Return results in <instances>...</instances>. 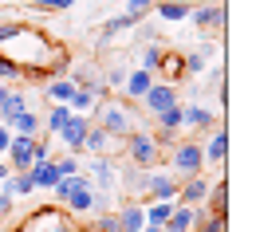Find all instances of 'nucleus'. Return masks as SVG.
I'll list each match as a JSON object with an SVG mask.
<instances>
[{
    "label": "nucleus",
    "mask_w": 256,
    "mask_h": 232,
    "mask_svg": "<svg viewBox=\"0 0 256 232\" xmlns=\"http://www.w3.org/2000/svg\"><path fill=\"white\" fill-rule=\"evenodd\" d=\"M95 102H98L95 91H87V87H75V91H71V99H67V106H71L75 114H87V110H91Z\"/></svg>",
    "instance_id": "22"
},
{
    "label": "nucleus",
    "mask_w": 256,
    "mask_h": 232,
    "mask_svg": "<svg viewBox=\"0 0 256 232\" xmlns=\"http://www.w3.org/2000/svg\"><path fill=\"white\" fill-rule=\"evenodd\" d=\"M67 114H71V106H67V102L52 106V114H48V122H44V126H48V134H60V126L67 122Z\"/></svg>",
    "instance_id": "30"
},
{
    "label": "nucleus",
    "mask_w": 256,
    "mask_h": 232,
    "mask_svg": "<svg viewBox=\"0 0 256 232\" xmlns=\"http://www.w3.org/2000/svg\"><path fill=\"white\" fill-rule=\"evenodd\" d=\"M150 83H154V75L142 67V71H134V75H126V79H122V91H126L130 99H142V95L150 91Z\"/></svg>",
    "instance_id": "18"
},
{
    "label": "nucleus",
    "mask_w": 256,
    "mask_h": 232,
    "mask_svg": "<svg viewBox=\"0 0 256 232\" xmlns=\"http://www.w3.org/2000/svg\"><path fill=\"white\" fill-rule=\"evenodd\" d=\"M224 221H228V217H213V213H205V209H201L190 232H224Z\"/></svg>",
    "instance_id": "23"
},
{
    "label": "nucleus",
    "mask_w": 256,
    "mask_h": 232,
    "mask_svg": "<svg viewBox=\"0 0 256 232\" xmlns=\"http://www.w3.org/2000/svg\"><path fill=\"white\" fill-rule=\"evenodd\" d=\"M178 185H182V181H174V177H166V173L146 177V193L154 201H178Z\"/></svg>",
    "instance_id": "11"
},
{
    "label": "nucleus",
    "mask_w": 256,
    "mask_h": 232,
    "mask_svg": "<svg viewBox=\"0 0 256 232\" xmlns=\"http://www.w3.org/2000/svg\"><path fill=\"white\" fill-rule=\"evenodd\" d=\"M0 79H4V83H20V79H28V75H24V67L16 63V59L0 55Z\"/></svg>",
    "instance_id": "27"
},
{
    "label": "nucleus",
    "mask_w": 256,
    "mask_h": 232,
    "mask_svg": "<svg viewBox=\"0 0 256 232\" xmlns=\"http://www.w3.org/2000/svg\"><path fill=\"white\" fill-rule=\"evenodd\" d=\"M79 185H91V177H87V173H64V177L52 185V193H56V201H67Z\"/></svg>",
    "instance_id": "17"
},
{
    "label": "nucleus",
    "mask_w": 256,
    "mask_h": 232,
    "mask_svg": "<svg viewBox=\"0 0 256 232\" xmlns=\"http://www.w3.org/2000/svg\"><path fill=\"white\" fill-rule=\"evenodd\" d=\"M71 91H75V83H71V79H52V83H48V99L67 102V99H71Z\"/></svg>",
    "instance_id": "29"
},
{
    "label": "nucleus",
    "mask_w": 256,
    "mask_h": 232,
    "mask_svg": "<svg viewBox=\"0 0 256 232\" xmlns=\"http://www.w3.org/2000/svg\"><path fill=\"white\" fill-rule=\"evenodd\" d=\"M130 24H134V20H130V16H114V20H106V28H102V39H110V35L126 32Z\"/></svg>",
    "instance_id": "33"
},
{
    "label": "nucleus",
    "mask_w": 256,
    "mask_h": 232,
    "mask_svg": "<svg viewBox=\"0 0 256 232\" xmlns=\"http://www.w3.org/2000/svg\"><path fill=\"white\" fill-rule=\"evenodd\" d=\"M170 213H174V201H154V205L146 209V221H150V225H166Z\"/></svg>",
    "instance_id": "28"
},
{
    "label": "nucleus",
    "mask_w": 256,
    "mask_h": 232,
    "mask_svg": "<svg viewBox=\"0 0 256 232\" xmlns=\"http://www.w3.org/2000/svg\"><path fill=\"white\" fill-rule=\"evenodd\" d=\"M95 114H98V126L110 134V138H126V134L134 130L130 110L122 102H95Z\"/></svg>",
    "instance_id": "2"
},
{
    "label": "nucleus",
    "mask_w": 256,
    "mask_h": 232,
    "mask_svg": "<svg viewBox=\"0 0 256 232\" xmlns=\"http://www.w3.org/2000/svg\"><path fill=\"white\" fill-rule=\"evenodd\" d=\"M28 173H32V185H36V189H52V185L64 177V173H60V166H56L52 158H44V162H32V169H28Z\"/></svg>",
    "instance_id": "10"
},
{
    "label": "nucleus",
    "mask_w": 256,
    "mask_h": 232,
    "mask_svg": "<svg viewBox=\"0 0 256 232\" xmlns=\"http://www.w3.org/2000/svg\"><path fill=\"white\" fill-rule=\"evenodd\" d=\"M4 91H8V83H4V79H0V95H4Z\"/></svg>",
    "instance_id": "44"
},
{
    "label": "nucleus",
    "mask_w": 256,
    "mask_h": 232,
    "mask_svg": "<svg viewBox=\"0 0 256 232\" xmlns=\"http://www.w3.org/2000/svg\"><path fill=\"white\" fill-rule=\"evenodd\" d=\"M126 158H130V166L150 169V166H158L162 146L154 142V134H146V130H130V134H126Z\"/></svg>",
    "instance_id": "1"
},
{
    "label": "nucleus",
    "mask_w": 256,
    "mask_h": 232,
    "mask_svg": "<svg viewBox=\"0 0 256 232\" xmlns=\"http://www.w3.org/2000/svg\"><path fill=\"white\" fill-rule=\"evenodd\" d=\"M158 8L162 20H186L190 16V4H182V0H166V4H154Z\"/></svg>",
    "instance_id": "26"
},
{
    "label": "nucleus",
    "mask_w": 256,
    "mask_h": 232,
    "mask_svg": "<svg viewBox=\"0 0 256 232\" xmlns=\"http://www.w3.org/2000/svg\"><path fill=\"white\" fill-rule=\"evenodd\" d=\"M190 16H193V24L205 28V32H209V28L221 32V28H224V4H213V8H209V4H205V8H190Z\"/></svg>",
    "instance_id": "9"
},
{
    "label": "nucleus",
    "mask_w": 256,
    "mask_h": 232,
    "mask_svg": "<svg viewBox=\"0 0 256 232\" xmlns=\"http://www.w3.org/2000/svg\"><path fill=\"white\" fill-rule=\"evenodd\" d=\"M67 205H71V213H95V193H91V185H79V189L67 197Z\"/></svg>",
    "instance_id": "21"
},
{
    "label": "nucleus",
    "mask_w": 256,
    "mask_h": 232,
    "mask_svg": "<svg viewBox=\"0 0 256 232\" xmlns=\"http://www.w3.org/2000/svg\"><path fill=\"white\" fill-rule=\"evenodd\" d=\"M213 4H224V0H213Z\"/></svg>",
    "instance_id": "45"
},
{
    "label": "nucleus",
    "mask_w": 256,
    "mask_h": 232,
    "mask_svg": "<svg viewBox=\"0 0 256 232\" xmlns=\"http://www.w3.org/2000/svg\"><path fill=\"white\" fill-rule=\"evenodd\" d=\"M201 154H205V162H213V166H221L224 158H228V130H224V122L213 126V138H209V146H201Z\"/></svg>",
    "instance_id": "8"
},
{
    "label": "nucleus",
    "mask_w": 256,
    "mask_h": 232,
    "mask_svg": "<svg viewBox=\"0 0 256 232\" xmlns=\"http://www.w3.org/2000/svg\"><path fill=\"white\" fill-rule=\"evenodd\" d=\"M24 106H28V99H24V91H20V87H8V91L0 95V122H8L12 114H20Z\"/></svg>",
    "instance_id": "14"
},
{
    "label": "nucleus",
    "mask_w": 256,
    "mask_h": 232,
    "mask_svg": "<svg viewBox=\"0 0 256 232\" xmlns=\"http://www.w3.org/2000/svg\"><path fill=\"white\" fill-rule=\"evenodd\" d=\"M209 67V59H205V51H193V55H186V71H193V75H201Z\"/></svg>",
    "instance_id": "35"
},
{
    "label": "nucleus",
    "mask_w": 256,
    "mask_h": 232,
    "mask_svg": "<svg viewBox=\"0 0 256 232\" xmlns=\"http://www.w3.org/2000/svg\"><path fill=\"white\" fill-rule=\"evenodd\" d=\"M122 79H126V71H122V67H114V71H110V83H114V87H122Z\"/></svg>",
    "instance_id": "40"
},
{
    "label": "nucleus",
    "mask_w": 256,
    "mask_h": 232,
    "mask_svg": "<svg viewBox=\"0 0 256 232\" xmlns=\"http://www.w3.org/2000/svg\"><path fill=\"white\" fill-rule=\"evenodd\" d=\"M170 150H174V154H170V162H174L178 173H186V177H190V173H201V169H205V154H201V146H197V142H174Z\"/></svg>",
    "instance_id": "3"
},
{
    "label": "nucleus",
    "mask_w": 256,
    "mask_h": 232,
    "mask_svg": "<svg viewBox=\"0 0 256 232\" xmlns=\"http://www.w3.org/2000/svg\"><path fill=\"white\" fill-rule=\"evenodd\" d=\"M20 28H24V24H16V20H12V24H0V47H4V43H8L12 35L20 32Z\"/></svg>",
    "instance_id": "38"
},
{
    "label": "nucleus",
    "mask_w": 256,
    "mask_h": 232,
    "mask_svg": "<svg viewBox=\"0 0 256 232\" xmlns=\"http://www.w3.org/2000/svg\"><path fill=\"white\" fill-rule=\"evenodd\" d=\"M142 225H146V209H142V205H126V209L118 213V229L122 232H138Z\"/></svg>",
    "instance_id": "19"
},
{
    "label": "nucleus",
    "mask_w": 256,
    "mask_h": 232,
    "mask_svg": "<svg viewBox=\"0 0 256 232\" xmlns=\"http://www.w3.org/2000/svg\"><path fill=\"white\" fill-rule=\"evenodd\" d=\"M142 102H146L150 114H158V110H166V106L178 102V87H174V83H150V91L142 95Z\"/></svg>",
    "instance_id": "6"
},
{
    "label": "nucleus",
    "mask_w": 256,
    "mask_h": 232,
    "mask_svg": "<svg viewBox=\"0 0 256 232\" xmlns=\"http://www.w3.org/2000/svg\"><path fill=\"white\" fill-rule=\"evenodd\" d=\"M150 12H154V0H130L126 4V16L134 20V24H138L142 16H150Z\"/></svg>",
    "instance_id": "32"
},
{
    "label": "nucleus",
    "mask_w": 256,
    "mask_h": 232,
    "mask_svg": "<svg viewBox=\"0 0 256 232\" xmlns=\"http://www.w3.org/2000/svg\"><path fill=\"white\" fill-rule=\"evenodd\" d=\"M8 177H12V166H8V162H0V181H8Z\"/></svg>",
    "instance_id": "41"
},
{
    "label": "nucleus",
    "mask_w": 256,
    "mask_h": 232,
    "mask_svg": "<svg viewBox=\"0 0 256 232\" xmlns=\"http://www.w3.org/2000/svg\"><path fill=\"white\" fill-rule=\"evenodd\" d=\"M221 118L213 114V110H205V106H182V126H197V130H209V126H217Z\"/></svg>",
    "instance_id": "13"
},
{
    "label": "nucleus",
    "mask_w": 256,
    "mask_h": 232,
    "mask_svg": "<svg viewBox=\"0 0 256 232\" xmlns=\"http://www.w3.org/2000/svg\"><path fill=\"white\" fill-rule=\"evenodd\" d=\"M154 118H158V126H162V130H182V102H174V106L158 110Z\"/></svg>",
    "instance_id": "25"
},
{
    "label": "nucleus",
    "mask_w": 256,
    "mask_h": 232,
    "mask_svg": "<svg viewBox=\"0 0 256 232\" xmlns=\"http://www.w3.org/2000/svg\"><path fill=\"white\" fill-rule=\"evenodd\" d=\"M95 185L98 189H110V185H114V166L106 162V154L95 158Z\"/></svg>",
    "instance_id": "24"
},
{
    "label": "nucleus",
    "mask_w": 256,
    "mask_h": 232,
    "mask_svg": "<svg viewBox=\"0 0 256 232\" xmlns=\"http://www.w3.org/2000/svg\"><path fill=\"white\" fill-rule=\"evenodd\" d=\"M197 213H201V205H174V213L166 217L162 232H190L193 221H197Z\"/></svg>",
    "instance_id": "7"
},
{
    "label": "nucleus",
    "mask_w": 256,
    "mask_h": 232,
    "mask_svg": "<svg viewBox=\"0 0 256 232\" xmlns=\"http://www.w3.org/2000/svg\"><path fill=\"white\" fill-rule=\"evenodd\" d=\"M162 55H166V51H162L158 43L142 47V67H146V71H158V67H162Z\"/></svg>",
    "instance_id": "31"
},
{
    "label": "nucleus",
    "mask_w": 256,
    "mask_h": 232,
    "mask_svg": "<svg viewBox=\"0 0 256 232\" xmlns=\"http://www.w3.org/2000/svg\"><path fill=\"white\" fill-rule=\"evenodd\" d=\"M8 142H12V130H8V126H4V122H0V154H4V150H8Z\"/></svg>",
    "instance_id": "39"
},
{
    "label": "nucleus",
    "mask_w": 256,
    "mask_h": 232,
    "mask_svg": "<svg viewBox=\"0 0 256 232\" xmlns=\"http://www.w3.org/2000/svg\"><path fill=\"white\" fill-rule=\"evenodd\" d=\"M4 126H8L12 134H24V138H36V130H40V118H36L32 110L24 106V110H20V114H12V118H8Z\"/></svg>",
    "instance_id": "15"
},
{
    "label": "nucleus",
    "mask_w": 256,
    "mask_h": 232,
    "mask_svg": "<svg viewBox=\"0 0 256 232\" xmlns=\"http://www.w3.org/2000/svg\"><path fill=\"white\" fill-rule=\"evenodd\" d=\"M138 232H162V225H150V221H146V225H142Z\"/></svg>",
    "instance_id": "42"
},
{
    "label": "nucleus",
    "mask_w": 256,
    "mask_h": 232,
    "mask_svg": "<svg viewBox=\"0 0 256 232\" xmlns=\"http://www.w3.org/2000/svg\"><path fill=\"white\" fill-rule=\"evenodd\" d=\"M205 201H209L205 213H213V217H228V181H217V185L205 193Z\"/></svg>",
    "instance_id": "16"
},
{
    "label": "nucleus",
    "mask_w": 256,
    "mask_h": 232,
    "mask_svg": "<svg viewBox=\"0 0 256 232\" xmlns=\"http://www.w3.org/2000/svg\"><path fill=\"white\" fill-rule=\"evenodd\" d=\"M87 232H122V229H118V217H98Z\"/></svg>",
    "instance_id": "36"
},
{
    "label": "nucleus",
    "mask_w": 256,
    "mask_h": 232,
    "mask_svg": "<svg viewBox=\"0 0 256 232\" xmlns=\"http://www.w3.org/2000/svg\"><path fill=\"white\" fill-rule=\"evenodd\" d=\"M71 4H75V0H32V8H40V12H64Z\"/></svg>",
    "instance_id": "34"
},
{
    "label": "nucleus",
    "mask_w": 256,
    "mask_h": 232,
    "mask_svg": "<svg viewBox=\"0 0 256 232\" xmlns=\"http://www.w3.org/2000/svg\"><path fill=\"white\" fill-rule=\"evenodd\" d=\"M205 193H209V181H205L201 173H190V181L178 185V201H182V205H201Z\"/></svg>",
    "instance_id": "12"
},
{
    "label": "nucleus",
    "mask_w": 256,
    "mask_h": 232,
    "mask_svg": "<svg viewBox=\"0 0 256 232\" xmlns=\"http://www.w3.org/2000/svg\"><path fill=\"white\" fill-rule=\"evenodd\" d=\"M48 232H71V229H67V225H52Z\"/></svg>",
    "instance_id": "43"
},
{
    "label": "nucleus",
    "mask_w": 256,
    "mask_h": 232,
    "mask_svg": "<svg viewBox=\"0 0 256 232\" xmlns=\"http://www.w3.org/2000/svg\"><path fill=\"white\" fill-rule=\"evenodd\" d=\"M56 166H60V173H79V154H67V158L56 162Z\"/></svg>",
    "instance_id": "37"
},
{
    "label": "nucleus",
    "mask_w": 256,
    "mask_h": 232,
    "mask_svg": "<svg viewBox=\"0 0 256 232\" xmlns=\"http://www.w3.org/2000/svg\"><path fill=\"white\" fill-rule=\"evenodd\" d=\"M106 146H110V134L102 130V126H91V130H87V138H83V150H87V154H106Z\"/></svg>",
    "instance_id": "20"
},
{
    "label": "nucleus",
    "mask_w": 256,
    "mask_h": 232,
    "mask_svg": "<svg viewBox=\"0 0 256 232\" xmlns=\"http://www.w3.org/2000/svg\"><path fill=\"white\" fill-rule=\"evenodd\" d=\"M87 130H91V118L87 114H67V122L60 126V138H64V146L71 150V154H83V138H87Z\"/></svg>",
    "instance_id": "4"
},
{
    "label": "nucleus",
    "mask_w": 256,
    "mask_h": 232,
    "mask_svg": "<svg viewBox=\"0 0 256 232\" xmlns=\"http://www.w3.org/2000/svg\"><path fill=\"white\" fill-rule=\"evenodd\" d=\"M8 166L12 169H32L36 162V138H24V134H12V142H8Z\"/></svg>",
    "instance_id": "5"
}]
</instances>
